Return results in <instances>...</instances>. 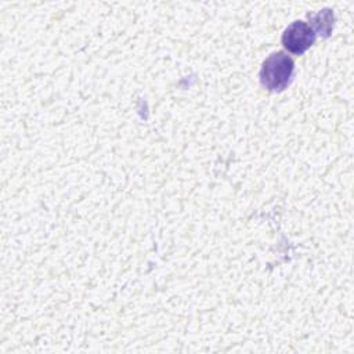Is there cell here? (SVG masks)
Wrapping results in <instances>:
<instances>
[{
    "instance_id": "cell-1",
    "label": "cell",
    "mask_w": 354,
    "mask_h": 354,
    "mask_svg": "<svg viewBox=\"0 0 354 354\" xmlns=\"http://www.w3.org/2000/svg\"><path fill=\"white\" fill-rule=\"evenodd\" d=\"M295 72L293 59L285 53L268 55L260 69V82L270 91H282L292 80Z\"/></svg>"
},
{
    "instance_id": "cell-2",
    "label": "cell",
    "mask_w": 354,
    "mask_h": 354,
    "mask_svg": "<svg viewBox=\"0 0 354 354\" xmlns=\"http://www.w3.org/2000/svg\"><path fill=\"white\" fill-rule=\"evenodd\" d=\"M315 30L304 21L292 22L282 33L283 47L293 54H303L315 41Z\"/></svg>"
},
{
    "instance_id": "cell-3",
    "label": "cell",
    "mask_w": 354,
    "mask_h": 354,
    "mask_svg": "<svg viewBox=\"0 0 354 354\" xmlns=\"http://www.w3.org/2000/svg\"><path fill=\"white\" fill-rule=\"evenodd\" d=\"M315 29L324 35H329V32L333 28V12L330 10H322L313 15Z\"/></svg>"
}]
</instances>
